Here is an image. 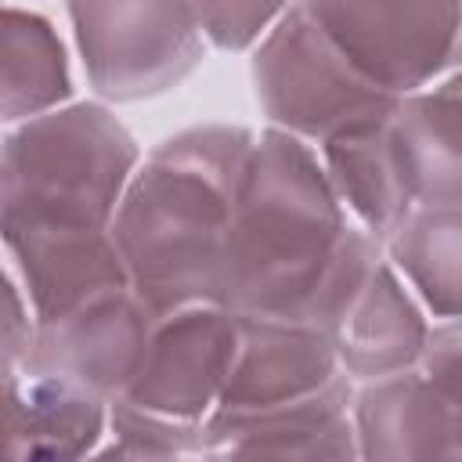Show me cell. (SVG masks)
<instances>
[{
    "label": "cell",
    "mask_w": 462,
    "mask_h": 462,
    "mask_svg": "<svg viewBox=\"0 0 462 462\" xmlns=\"http://www.w3.org/2000/svg\"><path fill=\"white\" fill-rule=\"evenodd\" d=\"M253 141L242 123H199L144 152L112 235L134 289L159 314L220 300L224 245Z\"/></svg>",
    "instance_id": "1"
},
{
    "label": "cell",
    "mask_w": 462,
    "mask_h": 462,
    "mask_svg": "<svg viewBox=\"0 0 462 462\" xmlns=\"http://www.w3.org/2000/svg\"><path fill=\"white\" fill-rule=\"evenodd\" d=\"M354 227L318 144L263 126L235 195L220 303L238 314L307 318Z\"/></svg>",
    "instance_id": "2"
},
{
    "label": "cell",
    "mask_w": 462,
    "mask_h": 462,
    "mask_svg": "<svg viewBox=\"0 0 462 462\" xmlns=\"http://www.w3.org/2000/svg\"><path fill=\"white\" fill-rule=\"evenodd\" d=\"M141 159L101 97L4 126L0 227H112Z\"/></svg>",
    "instance_id": "3"
},
{
    "label": "cell",
    "mask_w": 462,
    "mask_h": 462,
    "mask_svg": "<svg viewBox=\"0 0 462 462\" xmlns=\"http://www.w3.org/2000/svg\"><path fill=\"white\" fill-rule=\"evenodd\" d=\"M249 54L253 94L267 126L318 148L339 134L390 123L401 105V94L372 83L343 54L303 0H292Z\"/></svg>",
    "instance_id": "4"
},
{
    "label": "cell",
    "mask_w": 462,
    "mask_h": 462,
    "mask_svg": "<svg viewBox=\"0 0 462 462\" xmlns=\"http://www.w3.org/2000/svg\"><path fill=\"white\" fill-rule=\"evenodd\" d=\"M303 321L328 332L339 368L354 383L419 368L433 314L390 263L383 242L361 224L350 231L336 271Z\"/></svg>",
    "instance_id": "5"
},
{
    "label": "cell",
    "mask_w": 462,
    "mask_h": 462,
    "mask_svg": "<svg viewBox=\"0 0 462 462\" xmlns=\"http://www.w3.org/2000/svg\"><path fill=\"white\" fill-rule=\"evenodd\" d=\"M87 87L108 105L159 97L206 58L191 0H69Z\"/></svg>",
    "instance_id": "6"
},
{
    "label": "cell",
    "mask_w": 462,
    "mask_h": 462,
    "mask_svg": "<svg viewBox=\"0 0 462 462\" xmlns=\"http://www.w3.org/2000/svg\"><path fill=\"white\" fill-rule=\"evenodd\" d=\"M383 90L411 94L462 69V0H303Z\"/></svg>",
    "instance_id": "7"
},
{
    "label": "cell",
    "mask_w": 462,
    "mask_h": 462,
    "mask_svg": "<svg viewBox=\"0 0 462 462\" xmlns=\"http://www.w3.org/2000/svg\"><path fill=\"white\" fill-rule=\"evenodd\" d=\"M155 321L159 310L134 285L112 289L58 318L36 321L22 372L58 375L116 401L137 379Z\"/></svg>",
    "instance_id": "8"
},
{
    "label": "cell",
    "mask_w": 462,
    "mask_h": 462,
    "mask_svg": "<svg viewBox=\"0 0 462 462\" xmlns=\"http://www.w3.org/2000/svg\"><path fill=\"white\" fill-rule=\"evenodd\" d=\"M235 350L238 310L220 300L173 307L159 314L148 357L123 397L184 422H206L224 397Z\"/></svg>",
    "instance_id": "9"
},
{
    "label": "cell",
    "mask_w": 462,
    "mask_h": 462,
    "mask_svg": "<svg viewBox=\"0 0 462 462\" xmlns=\"http://www.w3.org/2000/svg\"><path fill=\"white\" fill-rule=\"evenodd\" d=\"M357 383L339 372L321 390L267 404L217 408L206 419V455H274V458H361L354 426Z\"/></svg>",
    "instance_id": "10"
},
{
    "label": "cell",
    "mask_w": 462,
    "mask_h": 462,
    "mask_svg": "<svg viewBox=\"0 0 462 462\" xmlns=\"http://www.w3.org/2000/svg\"><path fill=\"white\" fill-rule=\"evenodd\" d=\"M0 235L36 321L134 285L112 227H0Z\"/></svg>",
    "instance_id": "11"
},
{
    "label": "cell",
    "mask_w": 462,
    "mask_h": 462,
    "mask_svg": "<svg viewBox=\"0 0 462 462\" xmlns=\"http://www.w3.org/2000/svg\"><path fill=\"white\" fill-rule=\"evenodd\" d=\"M328 332L285 314H238V350L217 408H267L307 397L339 375Z\"/></svg>",
    "instance_id": "12"
},
{
    "label": "cell",
    "mask_w": 462,
    "mask_h": 462,
    "mask_svg": "<svg viewBox=\"0 0 462 462\" xmlns=\"http://www.w3.org/2000/svg\"><path fill=\"white\" fill-rule=\"evenodd\" d=\"M354 426L361 458L462 462V404L444 397L422 368L357 383Z\"/></svg>",
    "instance_id": "13"
},
{
    "label": "cell",
    "mask_w": 462,
    "mask_h": 462,
    "mask_svg": "<svg viewBox=\"0 0 462 462\" xmlns=\"http://www.w3.org/2000/svg\"><path fill=\"white\" fill-rule=\"evenodd\" d=\"M4 411H7V455L25 458H87L108 437L112 401L58 379L4 372Z\"/></svg>",
    "instance_id": "14"
},
{
    "label": "cell",
    "mask_w": 462,
    "mask_h": 462,
    "mask_svg": "<svg viewBox=\"0 0 462 462\" xmlns=\"http://www.w3.org/2000/svg\"><path fill=\"white\" fill-rule=\"evenodd\" d=\"M390 134L415 202H462V69L404 94Z\"/></svg>",
    "instance_id": "15"
},
{
    "label": "cell",
    "mask_w": 462,
    "mask_h": 462,
    "mask_svg": "<svg viewBox=\"0 0 462 462\" xmlns=\"http://www.w3.org/2000/svg\"><path fill=\"white\" fill-rule=\"evenodd\" d=\"M318 152L350 217L379 242H386L397 231V224L419 206L404 180L390 123L339 134L325 141Z\"/></svg>",
    "instance_id": "16"
},
{
    "label": "cell",
    "mask_w": 462,
    "mask_h": 462,
    "mask_svg": "<svg viewBox=\"0 0 462 462\" xmlns=\"http://www.w3.org/2000/svg\"><path fill=\"white\" fill-rule=\"evenodd\" d=\"M383 249L433 321L462 318V202H419Z\"/></svg>",
    "instance_id": "17"
},
{
    "label": "cell",
    "mask_w": 462,
    "mask_h": 462,
    "mask_svg": "<svg viewBox=\"0 0 462 462\" xmlns=\"http://www.w3.org/2000/svg\"><path fill=\"white\" fill-rule=\"evenodd\" d=\"M69 101H72V69H69V51L58 29L43 14L7 0L4 7V90H0L4 126L25 123Z\"/></svg>",
    "instance_id": "18"
},
{
    "label": "cell",
    "mask_w": 462,
    "mask_h": 462,
    "mask_svg": "<svg viewBox=\"0 0 462 462\" xmlns=\"http://www.w3.org/2000/svg\"><path fill=\"white\" fill-rule=\"evenodd\" d=\"M206 422H184L152 408H141L126 397L112 401L108 415V444L97 455H126V458H180L206 455Z\"/></svg>",
    "instance_id": "19"
},
{
    "label": "cell",
    "mask_w": 462,
    "mask_h": 462,
    "mask_svg": "<svg viewBox=\"0 0 462 462\" xmlns=\"http://www.w3.org/2000/svg\"><path fill=\"white\" fill-rule=\"evenodd\" d=\"M206 40L217 51L245 54L253 51L274 22L292 7V0H191Z\"/></svg>",
    "instance_id": "20"
},
{
    "label": "cell",
    "mask_w": 462,
    "mask_h": 462,
    "mask_svg": "<svg viewBox=\"0 0 462 462\" xmlns=\"http://www.w3.org/2000/svg\"><path fill=\"white\" fill-rule=\"evenodd\" d=\"M419 368L444 397L462 404V318L433 321Z\"/></svg>",
    "instance_id": "21"
},
{
    "label": "cell",
    "mask_w": 462,
    "mask_h": 462,
    "mask_svg": "<svg viewBox=\"0 0 462 462\" xmlns=\"http://www.w3.org/2000/svg\"><path fill=\"white\" fill-rule=\"evenodd\" d=\"M4 289H7V310H4V372H22L25 357H29V346H32V336H36V314H32V303L18 282V274L7 267L4 274Z\"/></svg>",
    "instance_id": "22"
}]
</instances>
